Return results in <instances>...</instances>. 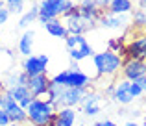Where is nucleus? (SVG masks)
Masks as SVG:
<instances>
[{
    "label": "nucleus",
    "instance_id": "nucleus-1",
    "mask_svg": "<svg viewBox=\"0 0 146 126\" xmlns=\"http://www.w3.org/2000/svg\"><path fill=\"white\" fill-rule=\"evenodd\" d=\"M26 113L30 126H56V109L44 98H33Z\"/></svg>",
    "mask_w": 146,
    "mask_h": 126
},
{
    "label": "nucleus",
    "instance_id": "nucleus-2",
    "mask_svg": "<svg viewBox=\"0 0 146 126\" xmlns=\"http://www.w3.org/2000/svg\"><path fill=\"white\" fill-rule=\"evenodd\" d=\"M93 65H94L96 74L100 78L115 80L118 76V72H120V69H122V58L118 54H115V52H111V50L94 52Z\"/></svg>",
    "mask_w": 146,
    "mask_h": 126
},
{
    "label": "nucleus",
    "instance_id": "nucleus-3",
    "mask_svg": "<svg viewBox=\"0 0 146 126\" xmlns=\"http://www.w3.org/2000/svg\"><path fill=\"white\" fill-rule=\"evenodd\" d=\"M61 21H63L65 26H67V32L70 33V35H85V33L93 32V30L98 26L96 21H91V19L83 17V15L80 13L78 4H74L70 9L65 11L63 17H61Z\"/></svg>",
    "mask_w": 146,
    "mask_h": 126
},
{
    "label": "nucleus",
    "instance_id": "nucleus-4",
    "mask_svg": "<svg viewBox=\"0 0 146 126\" xmlns=\"http://www.w3.org/2000/svg\"><path fill=\"white\" fill-rule=\"evenodd\" d=\"M52 82L61 83L63 87H83V89L93 87V78L87 72H83L76 61H72L70 69H65V71L57 72L56 76H52Z\"/></svg>",
    "mask_w": 146,
    "mask_h": 126
},
{
    "label": "nucleus",
    "instance_id": "nucleus-5",
    "mask_svg": "<svg viewBox=\"0 0 146 126\" xmlns=\"http://www.w3.org/2000/svg\"><path fill=\"white\" fill-rule=\"evenodd\" d=\"M76 2H70V0H39V4H37V7H39V19L37 21L41 24H46V22L54 21V19H59Z\"/></svg>",
    "mask_w": 146,
    "mask_h": 126
},
{
    "label": "nucleus",
    "instance_id": "nucleus-6",
    "mask_svg": "<svg viewBox=\"0 0 146 126\" xmlns=\"http://www.w3.org/2000/svg\"><path fill=\"white\" fill-rule=\"evenodd\" d=\"M65 47H67V52L70 56V59L76 63L94 56V50L89 45V41L85 39V35H70L68 33L65 37Z\"/></svg>",
    "mask_w": 146,
    "mask_h": 126
},
{
    "label": "nucleus",
    "instance_id": "nucleus-7",
    "mask_svg": "<svg viewBox=\"0 0 146 126\" xmlns=\"http://www.w3.org/2000/svg\"><path fill=\"white\" fill-rule=\"evenodd\" d=\"M122 59H146V30H137L135 35L128 39Z\"/></svg>",
    "mask_w": 146,
    "mask_h": 126
},
{
    "label": "nucleus",
    "instance_id": "nucleus-8",
    "mask_svg": "<svg viewBox=\"0 0 146 126\" xmlns=\"http://www.w3.org/2000/svg\"><path fill=\"white\" fill-rule=\"evenodd\" d=\"M98 26L106 30H117V32H126L131 26V15H117L104 9V13L98 19Z\"/></svg>",
    "mask_w": 146,
    "mask_h": 126
},
{
    "label": "nucleus",
    "instance_id": "nucleus-9",
    "mask_svg": "<svg viewBox=\"0 0 146 126\" xmlns=\"http://www.w3.org/2000/svg\"><path fill=\"white\" fill-rule=\"evenodd\" d=\"M22 71L28 76H35V74H43L48 71V56L46 54H32L26 56L22 61Z\"/></svg>",
    "mask_w": 146,
    "mask_h": 126
},
{
    "label": "nucleus",
    "instance_id": "nucleus-10",
    "mask_svg": "<svg viewBox=\"0 0 146 126\" xmlns=\"http://www.w3.org/2000/svg\"><path fill=\"white\" fill-rule=\"evenodd\" d=\"M111 98L120 106L133 104L137 98L133 97V93H131V82H129V80H124V78L117 80V82H115V91H113V95H111Z\"/></svg>",
    "mask_w": 146,
    "mask_h": 126
},
{
    "label": "nucleus",
    "instance_id": "nucleus-11",
    "mask_svg": "<svg viewBox=\"0 0 146 126\" xmlns=\"http://www.w3.org/2000/svg\"><path fill=\"white\" fill-rule=\"evenodd\" d=\"M122 78L124 80H133L146 76V59H122Z\"/></svg>",
    "mask_w": 146,
    "mask_h": 126
},
{
    "label": "nucleus",
    "instance_id": "nucleus-12",
    "mask_svg": "<svg viewBox=\"0 0 146 126\" xmlns=\"http://www.w3.org/2000/svg\"><path fill=\"white\" fill-rule=\"evenodd\" d=\"M50 83H52V78H48L46 72H43V74L30 76L26 87H28L30 93L33 95V98H43V97H46V93L50 89Z\"/></svg>",
    "mask_w": 146,
    "mask_h": 126
},
{
    "label": "nucleus",
    "instance_id": "nucleus-13",
    "mask_svg": "<svg viewBox=\"0 0 146 126\" xmlns=\"http://www.w3.org/2000/svg\"><path fill=\"white\" fill-rule=\"evenodd\" d=\"M80 106H82V111L85 113L87 117L98 115V113L102 111V108H104V95L98 93V91H91L89 89V93L85 95V98H83V102Z\"/></svg>",
    "mask_w": 146,
    "mask_h": 126
},
{
    "label": "nucleus",
    "instance_id": "nucleus-14",
    "mask_svg": "<svg viewBox=\"0 0 146 126\" xmlns=\"http://www.w3.org/2000/svg\"><path fill=\"white\" fill-rule=\"evenodd\" d=\"M6 91H9V95L13 97V100L17 102L19 106H22V108H28L30 104H32V100H33V95L30 93V89L26 85H17V87H13V89H6Z\"/></svg>",
    "mask_w": 146,
    "mask_h": 126
},
{
    "label": "nucleus",
    "instance_id": "nucleus-15",
    "mask_svg": "<svg viewBox=\"0 0 146 126\" xmlns=\"http://www.w3.org/2000/svg\"><path fill=\"white\" fill-rule=\"evenodd\" d=\"M76 117V108H59L56 109V126H74Z\"/></svg>",
    "mask_w": 146,
    "mask_h": 126
},
{
    "label": "nucleus",
    "instance_id": "nucleus-16",
    "mask_svg": "<svg viewBox=\"0 0 146 126\" xmlns=\"http://www.w3.org/2000/svg\"><path fill=\"white\" fill-rule=\"evenodd\" d=\"M106 11L117 15H129L133 11V0H109Z\"/></svg>",
    "mask_w": 146,
    "mask_h": 126
},
{
    "label": "nucleus",
    "instance_id": "nucleus-17",
    "mask_svg": "<svg viewBox=\"0 0 146 126\" xmlns=\"http://www.w3.org/2000/svg\"><path fill=\"white\" fill-rule=\"evenodd\" d=\"M33 43H35V32L33 30H28V32H24V35L19 39V52H21L22 56H32L33 54Z\"/></svg>",
    "mask_w": 146,
    "mask_h": 126
},
{
    "label": "nucleus",
    "instance_id": "nucleus-18",
    "mask_svg": "<svg viewBox=\"0 0 146 126\" xmlns=\"http://www.w3.org/2000/svg\"><path fill=\"white\" fill-rule=\"evenodd\" d=\"M43 26H44V30H46V33H50L52 37H57V39H65V37L68 35L67 26L63 24L61 19H54V21H50Z\"/></svg>",
    "mask_w": 146,
    "mask_h": 126
},
{
    "label": "nucleus",
    "instance_id": "nucleus-19",
    "mask_svg": "<svg viewBox=\"0 0 146 126\" xmlns=\"http://www.w3.org/2000/svg\"><path fill=\"white\" fill-rule=\"evenodd\" d=\"M28 78L30 76L26 74L24 71H21V72L13 71L4 78V85H6V89H13V87H17V85H26V83H28Z\"/></svg>",
    "mask_w": 146,
    "mask_h": 126
},
{
    "label": "nucleus",
    "instance_id": "nucleus-20",
    "mask_svg": "<svg viewBox=\"0 0 146 126\" xmlns=\"http://www.w3.org/2000/svg\"><path fill=\"white\" fill-rule=\"evenodd\" d=\"M78 9H80V13H82L83 17L91 19V21H96V22H98L100 15L104 13V9H100L98 6H94V4H91V2H83V0L78 4Z\"/></svg>",
    "mask_w": 146,
    "mask_h": 126
},
{
    "label": "nucleus",
    "instance_id": "nucleus-21",
    "mask_svg": "<svg viewBox=\"0 0 146 126\" xmlns=\"http://www.w3.org/2000/svg\"><path fill=\"white\" fill-rule=\"evenodd\" d=\"M37 19H39V7H37V4H35V6H32L30 9H26L24 13L21 15V19H19V28H28Z\"/></svg>",
    "mask_w": 146,
    "mask_h": 126
},
{
    "label": "nucleus",
    "instance_id": "nucleus-22",
    "mask_svg": "<svg viewBox=\"0 0 146 126\" xmlns=\"http://www.w3.org/2000/svg\"><path fill=\"white\" fill-rule=\"evenodd\" d=\"M126 43H128V35H126V33L117 35V37H111V39L107 41V50L115 52V54H118L122 58V52H124V48H126Z\"/></svg>",
    "mask_w": 146,
    "mask_h": 126
},
{
    "label": "nucleus",
    "instance_id": "nucleus-23",
    "mask_svg": "<svg viewBox=\"0 0 146 126\" xmlns=\"http://www.w3.org/2000/svg\"><path fill=\"white\" fill-rule=\"evenodd\" d=\"M4 4H6L7 11H9L11 15H22L24 13L26 0H4Z\"/></svg>",
    "mask_w": 146,
    "mask_h": 126
},
{
    "label": "nucleus",
    "instance_id": "nucleus-24",
    "mask_svg": "<svg viewBox=\"0 0 146 126\" xmlns=\"http://www.w3.org/2000/svg\"><path fill=\"white\" fill-rule=\"evenodd\" d=\"M9 11H7V7L6 6H4V7H0V26H2V24H6V22H7V19H9Z\"/></svg>",
    "mask_w": 146,
    "mask_h": 126
},
{
    "label": "nucleus",
    "instance_id": "nucleus-25",
    "mask_svg": "<svg viewBox=\"0 0 146 126\" xmlns=\"http://www.w3.org/2000/svg\"><path fill=\"white\" fill-rule=\"evenodd\" d=\"M131 93H133V97H135V98H141V97H144L143 89H141V87L137 85L135 82H131Z\"/></svg>",
    "mask_w": 146,
    "mask_h": 126
},
{
    "label": "nucleus",
    "instance_id": "nucleus-26",
    "mask_svg": "<svg viewBox=\"0 0 146 126\" xmlns=\"http://www.w3.org/2000/svg\"><path fill=\"white\" fill-rule=\"evenodd\" d=\"M83 2H91V4H94V6H98L100 9H106L109 0H83Z\"/></svg>",
    "mask_w": 146,
    "mask_h": 126
},
{
    "label": "nucleus",
    "instance_id": "nucleus-27",
    "mask_svg": "<svg viewBox=\"0 0 146 126\" xmlns=\"http://www.w3.org/2000/svg\"><path fill=\"white\" fill-rule=\"evenodd\" d=\"M11 121H9V117H7V113L4 111V109H0V126H7Z\"/></svg>",
    "mask_w": 146,
    "mask_h": 126
},
{
    "label": "nucleus",
    "instance_id": "nucleus-28",
    "mask_svg": "<svg viewBox=\"0 0 146 126\" xmlns=\"http://www.w3.org/2000/svg\"><path fill=\"white\" fill-rule=\"evenodd\" d=\"M133 82L137 83V85L143 89V93L146 95V76H141V78H137V80H133Z\"/></svg>",
    "mask_w": 146,
    "mask_h": 126
},
{
    "label": "nucleus",
    "instance_id": "nucleus-29",
    "mask_svg": "<svg viewBox=\"0 0 146 126\" xmlns=\"http://www.w3.org/2000/svg\"><path fill=\"white\" fill-rule=\"evenodd\" d=\"M93 126H118L115 121H109V119H106V121H98V123H94Z\"/></svg>",
    "mask_w": 146,
    "mask_h": 126
},
{
    "label": "nucleus",
    "instance_id": "nucleus-30",
    "mask_svg": "<svg viewBox=\"0 0 146 126\" xmlns=\"http://www.w3.org/2000/svg\"><path fill=\"white\" fill-rule=\"evenodd\" d=\"M137 7L139 9H146V0H137Z\"/></svg>",
    "mask_w": 146,
    "mask_h": 126
},
{
    "label": "nucleus",
    "instance_id": "nucleus-31",
    "mask_svg": "<svg viewBox=\"0 0 146 126\" xmlns=\"http://www.w3.org/2000/svg\"><path fill=\"white\" fill-rule=\"evenodd\" d=\"M4 91H6V85H4V80H2V78H0V95H2V93H4Z\"/></svg>",
    "mask_w": 146,
    "mask_h": 126
},
{
    "label": "nucleus",
    "instance_id": "nucleus-32",
    "mask_svg": "<svg viewBox=\"0 0 146 126\" xmlns=\"http://www.w3.org/2000/svg\"><path fill=\"white\" fill-rule=\"evenodd\" d=\"M144 11V17H143V30H146V9H143Z\"/></svg>",
    "mask_w": 146,
    "mask_h": 126
},
{
    "label": "nucleus",
    "instance_id": "nucleus-33",
    "mask_svg": "<svg viewBox=\"0 0 146 126\" xmlns=\"http://www.w3.org/2000/svg\"><path fill=\"white\" fill-rule=\"evenodd\" d=\"M124 126H137V123H135V121H128Z\"/></svg>",
    "mask_w": 146,
    "mask_h": 126
},
{
    "label": "nucleus",
    "instance_id": "nucleus-34",
    "mask_svg": "<svg viewBox=\"0 0 146 126\" xmlns=\"http://www.w3.org/2000/svg\"><path fill=\"white\" fill-rule=\"evenodd\" d=\"M7 126H24V124H19V123H9Z\"/></svg>",
    "mask_w": 146,
    "mask_h": 126
},
{
    "label": "nucleus",
    "instance_id": "nucleus-35",
    "mask_svg": "<svg viewBox=\"0 0 146 126\" xmlns=\"http://www.w3.org/2000/svg\"><path fill=\"white\" fill-rule=\"evenodd\" d=\"M4 6H6V4H4V0H0V7H4Z\"/></svg>",
    "mask_w": 146,
    "mask_h": 126
},
{
    "label": "nucleus",
    "instance_id": "nucleus-36",
    "mask_svg": "<svg viewBox=\"0 0 146 126\" xmlns=\"http://www.w3.org/2000/svg\"><path fill=\"white\" fill-rule=\"evenodd\" d=\"M74 126H87V124H74Z\"/></svg>",
    "mask_w": 146,
    "mask_h": 126
},
{
    "label": "nucleus",
    "instance_id": "nucleus-37",
    "mask_svg": "<svg viewBox=\"0 0 146 126\" xmlns=\"http://www.w3.org/2000/svg\"><path fill=\"white\" fill-rule=\"evenodd\" d=\"M144 104H146V95H144Z\"/></svg>",
    "mask_w": 146,
    "mask_h": 126
},
{
    "label": "nucleus",
    "instance_id": "nucleus-38",
    "mask_svg": "<svg viewBox=\"0 0 146 126\" xmlns=\"http://www.w3.org/2000/svg\"><path fill=\"white\" fill-rule=\"evenodd\" d=\"M144 126H146V119H144Z\"/></svg>",
    "mask_w": 146,
    "mask_h": 126
},
{
    "label": "nucleus",
    "instance_id": "nucleus-39",
    "mask_svg": "<svg viewBox=\"0 0 146 126\" xmlns=\"http://www.w3.org/2000/svg\"><path fill=\"white\" fill-rule=\"evenodd\" d=\"M0 39H2V33H0Z\"/></svg>",
    "mask_w": 146,
    "mask_h": 126
},
{
    "label": "nucleus",
    "instance_id": "nucleus-40",
    "mask_svg": "<svg viewBox=\"0 0 146 126\" xmlns=\"http://www.w3.org/2000/svg\"><path fill=\"white\" fill-rule=\"evenodd\" d=\"M70 2H76V0H70Z\"/></svg>",
    "mask_w": 146,
    "mask_h": 126
}]
</instances>
